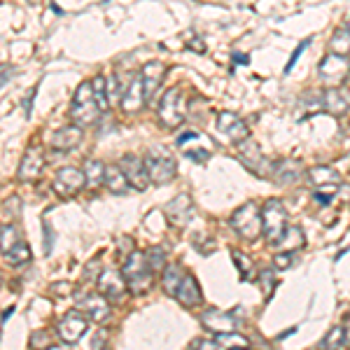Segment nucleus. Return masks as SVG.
<instances>
[{
    "instance_id": "f257e3e1",
    "label": "nucleus",
    "mask_w": 350,
    "mask_h": 350,
    "mask_svg": "<svg viewBox=\"0 0 350 350\" xmlns=\"http://www.w3.org/2000/svg\"><path fill=\"white\" fill-rule=\"evenodd\" d=\"M100 112L103 110H100L98 100H96L94 84L82 82L80 87H77L75 96H72V105H70L72 124H77V126H82V129H89L100 120Z\"/></svg>"
},
{
    "instance_id": "f03ea898",
    "label": "nucleus",
    "mask_w": 350,
    "mask_h": 350,
    "mask_svg": "<svg viewBox=\"0 0 350 350\" xmlns=\"http://www.w3.org/2000/svg\"><path fill=\"white\" fill-rule=\"evenodd\" d=\"M231 227H234L236 234L245 241H257L259 236L264 234V222H262V213H259L255 201H247L243 206L236 208L229 217Z\"/></svg>"
},
{
    "instance_id": "7ed1b4c3",
    "label": "nucleus",
    "mask_w": 350,
    "mask_h": 350,
    "mask_svg": "<svg viewBox=\"0 0 350 350\" xmlns=\"http://www.w3.org/2000/svg\"><path fill=\"white\" fill-rule=\"evenodd\" d=\"M124 275H126L129 283V292L131 295H145V292L152 287V267L148 262V255L143 252H131L124 262Z\"/></svg>"
},
{
    "instance_id": "20e7f679",
    "label": "nucleus",
    "mask_w": 350,
    "mask_h": 350,
    "mask_svg": "<svg viewBox=\"0 0 350 350\" xmlns=\"http://www.w3.org/2000/svg\"><path fill=\"white\" fill-rule=\"evenodd\" d=\"M145 166H148L150 180L154 185H168L175 180L178 175V161L171 152H166L163 148H152L145 154Z\"/></svg>"
},
{
    "instance_id": "39448f33",
    "label": "nucleus",
    "mask_w": 350,
    "mask_h": 350,
    "mask_svg": "<svg viewBox=\"0 0 350 350\" xmlns=\"http://www.w3.org/2000/svg\"><path fill=\"white\" fill-rule=\"evenodd\" d=\"M262 222H264V236H267V241L271 245H278L287 229L285 203L280 199H269L262 208Z\"/></svg>"
},
{
    "instance_id": "423d86ee",
    "label": "nucleus",
    "mask_w": 350,
    "mask_h": 350,
    "mask_svg": "<svg viewBox=\"0 0 350 350\" xmlns=\"http://www.w3.org/2000/svg\"><path fill=\"white\" fill-rule=\"evenodd\" d=\"M236 152H239L241 163L252 175H257V178H262V180H267V178L273 175V161H269L267 157H264L262 148H259V145L252 138L236 143Z\"/></svg>"
},
{
    "instance_id": "0eeeda50",
    "label": "nucleus",
    "mask_w": 350,
    "mask_h": 350,
    "mask_svg": "<svg viewBox=\"0 0 350 350\" xmlns=\"http://www.w3.org/2000/svg\"><path fill=\"white\" fill-rule=\"evenodd\" d=\"M159 122L166 129H178L180 124L185 122V115H187V100H185L183 89L171 87L166 94L161 96L159 100Z\"/></svg>"
},
{
    "instance_id": "6e6552de",
    "label": "nucleus",
    "mask_w": 350,
    "mask_h": 350,
    "mask_svg": "<svg viewBox=\"0 0 350 350\" xmlns=\"http://www.w3.org/2000/svg\"><path fill=\"white\" fill-rule=\"evenodd\" d=\"M318 75H320V80L325 84H329V87H341V82H346L350 77V59L343 54L329 52L320 61Z\"/></svg>"
},
{
    "instance_id": "1a4fd4ad",
    "label": "nucleus",
    "mask_w": 350,
    "mask_h": 350,
    "mask_svg": "<svg viewBox=\"0 0 350 350\" xmlns=\"http://www.w3.org/2000/svg\"><path fill=\"white\" fill-rule=\"evenodd\" d=\"M84 187H87V175H84V171H80V168H72V166H66V168H61V171H56L52 180V189L61 199H72V196L80 194Z\"/></svg>"
},
{
    "instance_id": "9d476101",
    "label": "nucleus",
    "mask_w": 350,
    "mask_h": 350,
    "mask_svg": "<svg viewBox=\"0 0 350 350\" xmlns=\"http://www.w3.org/2000/svg\"><path fill=\"white\" fill-rule=\"evenodd\" d=\"M87 329H89V318L77 308V310L66 313L64 318L59 320V325H56V336H59L66 346H75V343L87 334Z\"/></svg>"
},
{
    "instance_id": "9b49d317",
    "label": "nucleus",
    "mask_w": 350,
    "mask_h": 350,
    "mask_svg": "<svg viewBox=\"0 0 350 350\" xmlns=\"http://www.w3.org/2000/svg\"><path fill=\"white\" fill-rule=\"evenodd\" d=\"M178 150H180V154L187 157V159L194 161V163H206L213 154V150L206 145V138L196 131H185L183 135H180Z\"/></svg>"
},
{
    "instance_id": "f8f14e48",
    "label": "nucleus",
    "mask_w": 350,
    "mask_h": 350,
    "mask_svg": "<svg viewBox=\"0 0 350 350\" xmlns=\"http://www.w3.org/2000/svg\"><path fill=\"white\" fill-rule=\"evenodd\" d=\"M98 292L103 297H108L110 301H122L124 295L129 292V283H126V275H124V271L120 273L117 269H105L100 271L98 275Z\"/></svg>"
},
{
    "instance_id": "ddd939ff",
    "label": "nucleus",
    "mask_w": 350,
    "mask_h": 350,
    "mask_svg": "<svg viewBox=\"0 0 350 350\" xmlns=\"http://www.w3.org/2000/svg\"><path fill=\"white\" fill-rule=\"evenodd\" d=\"M120 166H122V171L126 173V178L133 189L145 191L150 187L152 180L148 173V166H145V157L140 159V157H135V154H124L120 159Z\"/></svg>"
},
{
    "instance_id": "4468645a",
    "label": "nucleus",
    "mask_w": 350,
    "mask_h": 350,
    "mask_svg": "<svg viewBox=\"0 0 350 350\" xmlns=\"http://www.w3.org/2000/svg\"><path fill=\"white\" fill-rule=\"evenodd\" d=\"M166 217L168 222L173 224V227L183 229L187 227L191 222V217H194V201L189 199V194H178L175 199H171L166 203Z\"/></svg>"
},
{
    "instance_id": "2eb2a0df",
    "label": "nucleus",
    "mask_w": 350,
    "mask_h": 350,
    "mask_svg": "<svg viewBox=\"0 0 350 350\" xmlns=\"http://www.w3.org/2000/svg\"><path fill=\"white\" fill-rule=\"evenodd\" d=\"M42 168H44V150L42 145H33V148L26 150L24 159L19 163V171H16V178L21 183H33V180L40 178Z\"/></svg>"
},
{
    "instance_id": "dca6fc26",
    "label": "nucleus",
    "mask_w": 350,
    "mask_h": 350,
    "mask_svg": "<svg viewBox=\"0 0 350 350\" xmlns=\"http://www.w3.org/2000/svg\"><path fill=\"white\" fill-rule=\"evenodd\" d=\"M201 325L206 327L211 334H219V332H234L239 327V318L229 310L208 308L201 313Z\"/></svg>"
},
{
    "instance_id": "f3484780",
    "label": "nucleus",
    "mask_w": 350,
    "mask_h": 350,
    "mask_svg": "<svg viewBox=\"0 0 350 350\" xmlns=\"http://www.w3.org/2000/svg\"><path fill=\"white\" fill-rule=\"evenodd\" d=\"M145 103H148V92H145L143 75H133L131 82L126 84V89H124V94H122L120 108L124 112H138V110H143Z\"/></svg>"
},
{
    "instance_id": "a211bd4d",
    "label": "nucleus",
    "mask_w": 350,
    "mask_h": 350,
    "mask_svg": "<svg viewBox=\"0 0 350 350\" xmlns=\"http://www.w3.org/2000/svg\"><path fill=\"white\" fill-rule=\"evenodd\" d=\"M77 308H80L92 323H105V320L110 318V299L103 297L100 292L98 295L80 297V306Z\"/></svg>"
},
{
    "instance_id": "6ab92c4d",
    "label": "nucleus",
    "mask_w": 350,
    "mask_h": 350,
    "mask_svg": "<svg viewBox=\"0 0 350 350\" xmlns=\"http://www.w3.org/2000/svg\"><path fill=\"white\" fill-rule=\"evenodd\" d=\"M217 129L227 135L229 140H234V143H241V140L250 138V126H247V124L243 122L239 115L227 112V110L217 115Z\"/></svg>"
},
{
    "instance_id": "aec40b11",
    "label": "nucleus",
    "mask_w": 350,
    "mask_h": 350,
    "mask_svg": "<svg viewBox=\"0 0 350 350\" xmlns=\"http://www.w3.org/2000/svg\"><path fill=\"white\" fill-rule=\"evenodd\" d=\"M323 100H325V110L332 117H343L350 110V92L343 87H329L323 94Z\"/></svg>"
},
{
    "instance_id": "412c9836",
    "label": "nucleus",
    "mask_w": 350,
    "mask_h": 350,
    "mask_svg": "<svg viewBox=\"0 0 350 350\" xmlns=\"http://www.w3.org/2000/svg\"><path fill=\"white\" fill-rule=\"evenodd\" d=\"M306 173L304 171V166L299 161H295V159H280V161H275L273 163V183L275 185H295L301 175Z\"/></svg>"
},
{
    "instance_id": "4be33fe9",
    "label": "nucleus",
    "mask_w": 350,
    "mask_h": 350,
    "mask_svg": "<svg viewBox=\"0 0 350 350\" xmlns=\"http://www.w3.org/2000/svg\"><path fill=\"white\" fill-rule=\"evenodd\" d=\"M82 126L77 124H68V126H61L59 131L52 135V148L59 152H70L75 150L77 145L82 143Z\"/></svg>"
},
{
    "instance_id": "5701e85b",
    "label": "nucleus",
    "mask_w": 350,
    "mask_h": 350,
    "mask_svg": "<svg viewBox=\"0 0 350 350\" xmlns=\"http://www.w3.org/2000/svg\"><path fill=\"white\" fill-rule=\"evenodd\" d=\"M175 299H178L185 308H196L203 301L201 285L196 283L194 275L185 273V278H183V283H180V287H178V295H175Z\"/></svg>"
},
{
    "instance_id": "b1692460",
    "label": "nucleus",
    "mask_w": 350,
    "mask_h": 350,
    "mask_svg": "<svg viewBox=\"0 0 350 350\" xmlns=\"http://www.w3.org/2000/svg\"><path fill=\"white\" fill-rule=\"evenodd\" d=\"M140 75H143V82H145V92H148V100L154 98L157 89L161 87L163 77H166V66L159 64V61H150V64L143 66V70H140Z\"/></svg>"
},
{
    "instance_id": "393cba45",
    "label": "nucleus",
    "mask_w": 350,
    "mask_h": 350,
    "mask_svg": "<svg viewBox=\"0 0 350 350\" xmlns=\"http://www.w3.org/2000/svg\"><path fill=\"white\" fill-rule=\"evenodd\" d=\"M306 180L313 185V187H323V185H338V183H341V175H338L336 168L320 163V166H310L308 168Z\"/></svg>"
},
{
    "instance_id": "a878e982",
    "label": "nucleus",
    "mask_w": 350,
    "mask_h": 350,
    "mask_svg": "<svg viewBox=\"0 0 350 350\" xmlns=\"http://www.w3.org/2000/svg\"><path fill=\"white\" fill-rule=\"evenodd\" d=\"M105 187L112 194H126L129 189H131V183H129L126 173L122 171L120 163H110L108 168H105Z\"/></svg>"
},
{
    "instance_id": "bb28decb",
    "label": "nucleus",
    "mask_w": 350,
    "mask_h": 350,
    "mask_svg": "<svg viewBox=\"0 0 350 350\" xmlns=\"http://www.w3.org/2000/svg\"><path fill=\"white\" fill-rule=\"evenodd\" d=\"M183 278H185L183 267H180V264H168V267L161 271V290L166 292L168 297H175Z\"/></svg>"
},
{
    "instance_id": "cd10ccee",
    "label": "nucleus",
    "mask_w": 350,
    "mask_h": 350,
    "mask_svg": "<svg viewBox=\"0 0 350 350\" xmlns=\"http://www.w3.org/2000/svg\"><path fill=\"white\" fill-rule=\"evenodd\" d=\"M105 163L98 159H89L84 163V175H87V189H98L105 185Z\"/></svg>"
},
{
    "instance_id": "c85d7f7f",
    "label": "nucleus",
    "mask_w": 350,
    "mask_h": 350,
    "mask_svg": "<svg viewBox=\"0 0 350 350\" xmlns=\"http://www.w3.org/2000/svg\"><path fill=\"white\" fill-rule=\"evenodd\" d=\"M215 336V343L217 348H250V338L243 336L241 332H219V334H213Z\"/></svg>"
},
{
    "instance_id": "c756f323",
    "label": "nucleus",
    "mask_w": 350,
    "mask_h": 350,
    "mask_svg": "<svg viewBox=\"0 0 350 350\" xmlns=\"http://www.w3.org/2000/svg\"><path fill=\"white\" fill-rule=\"evenodd\" d=\"M5 262H8L10 267H21V264L31 262V247H28V243L24 241L14 243V245L5 252Z\"/></svg>"
},
{
    "instance_id": "7c9ffc66",
    "label": "nucleus",
    "mask_w": 350,
    "mask_h": 350,
    "mask_svg": "<svg viewBox=\"0 0 350 350\" xmlns=\"http://www.w3.org/2000/svg\"><path fill=\"white\" fill-rule=\"evenodd\" d=\"M329 52L343 54V56L350 54V31L348 28H338V31H334V36H332V40H329Z\"/></svg>"
},
{
    "instance_id": "2f4dec72",
    "label": "nucleus",
    "mask_w": 350,
    "mask_h": 350,
    "mask_svg": "<svg viewBox=\"0 0 350 350\" xmlns=\"http://www.w3.org/2000/svg\"><path fill=\"white\" fill-rule=\"evenodd\" d=\"M320 346H323V348H332V350L346 348L348 346L346 327H334V329H329V334L323 338V343H320Z\"/></svg>"
},
{
    "instance_id": "473e14b6",
    "label": "nucleus",
    "mask_w": 350,
    "mask_h": 350,
    "mask_svg": "<svg viewBox=\"0 0 350 350\" xmlns=\"http://www.w3.org/2000/svg\"><path fill=\"white\" fill-rule=\"evenodd\" d=\"M231 262L236 264V269H239V273H241L243 280H250L252 275H255V267H252V259H247L245 252L231 250Z\"/></svg>"
},
{
    "instance_id": "72a5a7b5",
    "label": "nucleus",
    "mask_w": 350,
    "mask_h": 350,
    "mask_svg": "<svg viewBox=\"0 0 350 350\" xmlns=\"http://www.w3.org/2000/svg\"><path fill=\"white\" fill-rule=\"evenodd\" d=\"M94 94H96V100H98V105H100V110H108L110 108V96H108V77H103V75H96L94 80Z\"/></svg>"
},
{
    "instance_id": "f704fd0d",
    "label": "nucleus",
    "mask_w": 350,
    "mask_h": 350,
    "mask_svg": "<svg viewBox=\"0 0 350 350\" xmlns=\"http://www.w3.org/2000/svg\"><path fill=\"white\" fill-rule=\"evenodd\" d=\"M283 245L287 247V250H299V247H304V243H306V239H304V229L301 227H287L285 234H283Z\"/></svg>"
},
{
    "instance_id": "c9c22d12",
    "label": "nucleus",
    "mask_w": 350,
    "mask_h": 350,
    "mask_svg": "<svg viewBox=\"0 0 350 350\" xmlns=\"http://www.w3.org/2000/svg\"><path fill=\"white\" fill-rule=\"evenodd\" d=\"M145 255H148V262H150V267H152L154 273H161V271L168 267V264H166V250H163V247L154 245V247H150Z\"/></svg>"
},
{
    "instance_id": "e433bc0d",
    "label": "nucleus",
    "mask_w": 350,
    "mask_h": 350,
    "mask_svg": "<svg viewBox=\"0 0 350 350\" xmlns=\"http://www.w3.org/2000/svg\"><path fill=\"white\" fill-rule=\"evenodd\" d=\"M338 185H323V187H315L313 191V199L320 203V206H329L332 199H334Z\"/></svg>"
},
{
    "instance_id": "4c0bfd02",
    "label": "nucleus",
    "mask_w": 350,
    "mask_h": 350,
    "mask_svg": "<svg viewBox=\"0 0 350 350\" xmlns=\"http://www.w3.org/2000/svg\"><path fill=\"white\" fill-rule=\"evenodd\" d=\"M126 87H120V75H110L108 77V96L110 103H122V94Z\"/></svg>"
},
{
    "instance_id": "58836bf2",
    "label": "nucleus",
    "mask_w": 350,
    "mask_h": 350,
    "mask_svg": "<svg viewBox=\"0 0 350 350\" xmlns=\"http://www.w3.org/2000/svg\"><path fill=\"white\" fill-rule=\"evenodd\" d=\"M19 213H21V201L16 199V196H10V199L3 203L5 219H16V217H19Z\"/></svg>"
},
{
    "instance_id": "ea45409f",
    "label": "nucleus",
    "mask_w": 350,
    "mask_h": 350,
    "mask_svg": "<svg viewBox=\"0 0 350 350\" xmlns=\"http://www.w3.org/2000/svg\"><path fill=\"white\" fill-rule=\"evenodd\" d=\"M14 243H19V241H16V227H14V224L5 222L3 224V255L14 245Z\"/></svg>"
},
{
    "instance_id": "a19ab883",
    "label": "nucleus",
    "mask_w": 350,
    "mask_h": 350,
    "mask_svg": "<svg viewBox=\"0 0 350 350\" xmlns=\"http://www.w3.org/2000/svg\"><path fill=\"white\" fill-rule=\"evenodd\" d=\"M308 44H310V38H308V40H301V42L297 44L295 54L290 56V61H287V66H285V75H290V70H292V68H295V64H297V61H299V56L304 54V49H306Z\"/></svg>"
},
{
    "instance_id": "79ce46f5",
    "label": "nucleus",
    "mask_w": 350,
    "mask_h": 350,
    "mask_svg": "<svg viewBox=\"0 0 350 350\" xmlns=\"http://www.w3.org/2000/svg\"><path fill=\"white\" fill-rule=\"evenodd\" d=\"M259 283H262L264 295H271V290H273V285H275V280H273V271H271V269H264L262 273H259Z\"/></svg>"
},
{
    "instance_id": "37998d69",
    "label": "nucleus",
    "mask_w": 350,
    "mask_h": 350,
    "mask_svg": "<svg viewBox=\"0 0 350 350\" xmlns=\"http://www.w3.org/2000/svg\"><path fill=\"white\" fill-rule=\"evenodd\" d=\"M292 262H295V259H292L290 252H280V255H275V257H273V267H275V269H280V271L290 269V267H292Z\"/></svg>"
},
{
    "instance_id": "c03bdc74",
    "label": "nucleus",
    "mask_w": 350,
    "mask_h": 350,
    "mask_svg": "<svg viewBox=\"0 0 350 350\" xmlns=\"http://www.w3.org/2000/svg\"><path fill=\"white\" fill-rule=\"evenodd\" d=\"M49 290H52L56 297H70L72 295V285L70 283H54Z\"/></svg>"
},
{
    "instance_id": "a18cd8bd",
    "label": "nucleus",
    "mask_w": 350,
    "mask_h": 350,
    "mask_svg": "<svg viewBox=\"0 0 350 350\" xmlns=\"http://www.w3.org/2000/svg\"><path fill=\"white\" fill-rule=\"evenodd\" d=\"M191 348H206V350L217 348L215 336H213V338H194V341H191Z\"/></svg>"
},
{
    "instance_id": "49530a36",
    "label": "nucleus",
    "mask_w": 350,
    "mask_h": 350,
    "mask_svg": "<svg viewBox=\"0 0 350 350\" xmlns=\"http://www.w3.org/2000/svg\"><path fill=\"white\" fill-rule=\"evenodd\" d=\"M189 49H191V52H196V54H203V52H206V47H203V40H199V38L189 42Z\"/></svg>"
},
{
    "instance_id": "de8ad7c7",
    "label": "nucleus",
    "mask_w": 350,
    "mask_h": 350,
    "mask_svg": "<svg viewBox=\"0 0 350 350\" xmlns=\"http://www.w3.org/2000/svg\"><path fill=\"white\" fill-rule=\"evenodd\" d=\"M133 243H131V239H120V250H129Z\"/></svg>"
},
{
    "instance_id": "09e8293b",
    "label": "nucleus",
    "mask_w": 350,
    "mask_h": 350,
    "mask_svg": "<svg viewBox=\"0 0 350 350\" xmlns=\"http://www.w3.org/2000/svg\"><path fill=\"white\" fill-rule=\"evenodd\" d=\"M14 313V306H10V308H5V313H3V323H8L10 320V315Z\"/></svg>"
},
{
    "instance_id": "8fccbe9b",
    "label": "nucleus",
    "mask_w": 350,
    "mask_h": 350,
    "mask_svg": "<svg viewBox=\"0 0 350 350\" xmlns=\"http://www.w3.org/2000/svg\"><path fill=\"white\" fill-rule=\"evenodd\" d=\"M234 61H236V64H247V56H243V54H236V56H234Z\"/></svg>"
},
{
    "instance_id": "3c124183",
    "label": "nucleus",
    "mask_w": 350,
    "mask_h": 350,
    "mask_svg": "<svg viewBox=\"0 0 350 350\" xmlns=\"http://www.w3.org/2000/svg\"><path fill=\"white\" fill-rule=\"evenodd\" d=\"M28 3H31V5H38V3H42V0H28Z\"/></svg>"
},
{
    "instance_id": "603ef678",
    "label": "nucleus",
    "mask_w": 350,
    "mask_h": 350,
    "mask_svg": "<svg viewBox=\"0 0 350 350\" xmlns=\"http://www.w3.org/2000/svg\"><path fill=\"white\" fill-rule=\"evenodd\" d=\"M346 28H348V31H350V19L346 21Z\"/></svg>"
}]
</instances>
